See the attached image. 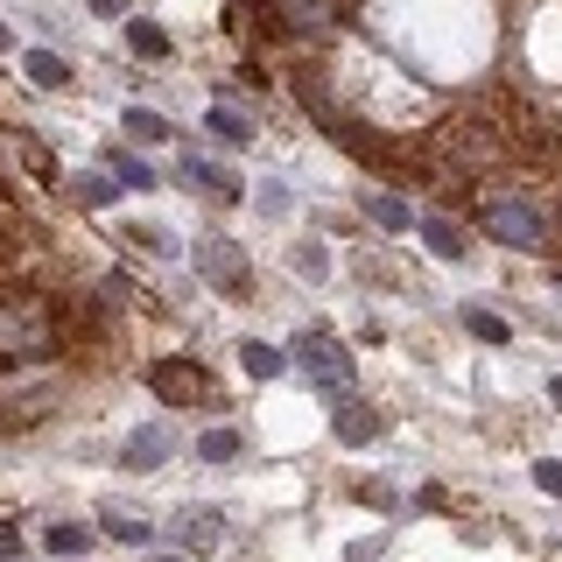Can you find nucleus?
I'll use <instances>...</instances> for the list:
<instances>
[{"instance_id": "29", "label": "nucleus", "mask_w": 562, "mask_h": 562, "mask_svg": "<svg viewBox=\"0 0 562 562\" xmlns=\"http://www.w3.org/2000/svg\"><path fill=\"white\" fill-rule=\"evenodd\" d=\"M14 562H22V555H14Z\"/></svg>"}, {"instance_id": "25", "label": "nucleus", "mask_w": 562, "mask_h": 562, "mask_svg": "<svg viewBox=\"0 0 562 562\" xmlns=\"http://www.w3.org/2000/svg\"><path fill=\"white\" fill-rule=\"evenodd\" d=\"M85 8H92V14H106V22H113V14H127V0H85Z\"/></svg>"}, {"instance_id": "21", "label": "nucleus", "mask_w": 562, "mask_h": 562, "mask_svg": "<svg viewBox=\"0 0 562 562\" xmlns=\"http://www.w3.org/2000/svg\"><path fill=\"white\" fill-rule=\"evenodd\" d=\"M120 120H127V135H135V141H169V120H162V113H148V106L120 113Z\"/></svg>"}, {"instance_id": "26", "label": "nucleus", "mask_w": 562, "mask_h": 562, "mask_svg": "<svg viewBox=\"0 0 562 562\" xmlns=\"http://www.w3.org/2000/svg\"><path fill=\"white\" fill-rule=\"evenodd\" d=\"M549 394H555V408H562V373H555V380H549Z\"/></svg>"}, {"instance_id": "27", "label": "nucleus", "mask_w": 562, "mask_h": 562, "mask_svg": "<svg viewBox=\"0 0 562 562\" xmlns=\"http://www.w3.org/2000/svg\"><path fill=\"white\" fill-rule=\"evenodd\" d=\"M8 42H14V36H8V22H0V50H8Z\"/></svg>"}, {"instance_id": "16", "label": "nucleus", "mask_w": 562, "mask_h": 562, "mask_svg": "<svg viewBox=\"0 0 562 562\" xmlns=\"http://www.w3.org/2000/svg\"><path fill=\"white\" fill-rule=\"evenodd\" d=\"M281 14H289V28H331V8L323 0H274Z\"/></svg>"}, {"instance_id": "5", "label": "nucleus", "mask_w": 562, "mask_h": 562, "mask_svg": "<svg viewBox=\"0 0 562 562\" xmlns=\"http://www.w3.org/2000/svg\"><path fill=\"white\" fill-rule=\"evenodd\" d=\"M197 268H204V281H212V289H232V295H246V254L232 240H197Z\"/></svg>"}, {"instance_id": "8", "label": "nucleus", "mask_w": 562, "mask_h": 562, "mask_svg": "<svg viewBox=\"0 0 562 562\" xmlns=\"http://www.w3.org/2000/svg\"><path fill=\"white\" fill-rule=\"evenodd\" d=\"M331 429H337V443H373L380 436V408H366V401H331Z\"/></svg>"}, {"instance_id": "13", "label": "nucleus", "mask_w": 562, "mask_h": 562, "mask_svg": "<svg viewBox=\"0 0 562 562\" xmlns=\"http://www.w3.org/2000/svg\"><path fill=\"white\" fill-rule=\"evenodd\" d=\"M416 226H422V240H429L436 260H464V232H457L450 218H416Z\"/></svg>"}, {"instance_id": "24", "label": "nucleus", "mask_w": 562, "mask_h": 562, "mask_svg": "<svg viewBox=\"0 0 562 562\" xmlns=\"http://www.w3.org/2000/svg\"><path fill=\"white\" fill-rule=\"evenodd\" d=\"M22 555V535H14V527H0V562H14Z\"/></svg>"}, {"instance_id": "10", "label": "nucleus", "mask_w": 562, "mask_h": 562, "mask_svg": "<svg viewBox=\"0 0 562 562\" xmlns=\"http://www.w3.org/2000/svg\"><path fill=\"white\" fill-rule=\"evenodd\" d=\"M127 50L148 56V64H162V56H169V28L148 22V14H135V22H127Z\"/></svg>"}, {"instance_id": "17", "label": "nucleus", "mask_w": 562, "mask_h": 562, "mask_svg": "<svg viewBox=\"0 0 562 562\" xmlns=\"http://www.w3.org/2000/svg\"><path fill=\"white\" fill-rule=\"evenodd\" d=\"M71 78V64L56 50H28V85H64Z\"/></svg>"}, {"instance_id": "15", "label": "nucleus", "mask_w": 562, "mask_h": 562, "mask_svg": "<svg viewBox=\"0 0 562 562\" xmlns=\"http://www.w3.org/2000/svg\"><path fill=\"white\" fill-rule=\"evenodd\" d=\"M246 443H240V429H204V443H197V457L204 464H232Z\"/></svg>"}, {"instance_id": "14", "label": "nucleus", "mask_w": 562, "mask_h": 562, "mask_svg": "<svg viewBox=\"0 0 562 562\" xmlns=\"http://www.w3.org/2000/svg\"><path fill=\"white\" fill-rule=\"evenodd\" d=\"M457 323H464V331L478 337V345H507V337H513V331H507V317H493V309H478V303H471Z\"/></svg>"}, {"instance_id": "9", "label": "nucleus", "mask_w": 562, "mask_h": 562, "mask_svg": "<svg viewBox=\"0 0 562 562\" xmlns=\"http://www.w3.org/2000/svg\"><path fill=\"white\" fill-rule=\"evenodd\" d=\"M359 212L373 218L380 232H408V226H416V212H408V197H394V190H366V197H359Z\"/></svg>"}, {"instance_id": "7", "label": "nucleus", "mask_w": 562, "mask_h": 562, "mask_svg": "<svg viewBox=\"0 0 562 562\" xmlns=\"http://www.w3.org/2000/svg\"><path fill=\"white\" fill-rule=\"evenodd\" d=\"M169 541H176V549H212V541H226V513H218V507L183 513V521L169 527Z\"/></svg>"}, {"instance_id": "4", "label": "nucleus", "mask_w": 562, "mask_h": 562, "mask_svg": "<svg viewBox=\"0 0 562 562\" xmlns=\"http://www.w3.org/2000/svg\"><path fill=\"white\" fill-rule=\"evenodd\" d=\"M148 387H155V394H169V401H212V373H204V366L197 359H162L155 366V373H148Z\"/></svg>"}, {"instance_id": "12", "label": "nucleus", "mask_w": 562, "mask_h": 562, "mask_svg": "<svg viewBox=\"0 0 562 562\" xmlns=\"http://www.w3.org/2000/svg\"><path fill=\"white\" fill-rule=\"evenodd\" d=\"M106 169H113V183H120V190H155V169H148L135 148H113Z\"/></svg>"}, {"instance_id": "22", "label": "nucleus", "mask_w": 562, "mask_h": 562, "mask_svg": "<svg viewBox=\"0 0 562 562\" xmlns=\"http://www.w3.org/2000/svg\"><path fill=\"white\" fill-rule=\"evenodd\" d=\"M106 535L135 549V541H148V521H127V513H106Z\"/></svg>"}, {"instance_id": "20", "label": "nucleus", "mask_w": 562, "mask_h": 562, "mask_svg": "<svg viewBox=\"0 0 562 562\" xmlns=\"http://www.w3.org/2000/svg\"><path fill=\"white\" fill-rule=\"evenodd\" d=\"M240 366H246V380H274L281 373V352L274 345H240Z\"/></svg>"}, {"instance_id": "28", "label": "nucleus", "mask_w": 562, "mask_h": 562, "mask_svg": "<svg viewBox=\"0 0 562 562\" xmlns=\"http://www.w3.org/2000/svg\"><path fill=\"white\" fill-rule=\"evenodd\" d=\"M162 562H183V555H162Z\"/></svg>"}, {"instance_id": "2", "label": "nucleus", "mask_w": 562, "mask_h": 562, "mask_svg": "<svg viewBox=\"0 0 562 562\" xmlns=\"http://www.w3.org/2000/svg\"><path fill=\"white\" fill-rule=\"evenodd\" d=\"M50 345V309L36 295H0V352H42Z\"/></svg>"}, {"instance_id": "19", "label": "nucleus", "mask_w": 562, "mask_h": 562, "mask_svg": "<svg viewBox=\"0 0 562 562\" xmlns=\"http://www.w3.org/2000/svg\"><path fill=\"white\" fill-rule=\"evenodd\" d=\"M212 135L232 141V148H246V141H254V120H240L232 106H212Z\"/></svg>"}, {"instance_id": "23", "label": "nucleus", "mask_w": 562, "mask_h": 562, "mask_svg": "<svg viewBox=\"0 0 562 562\" xmlns=\"http://www.w3.org/2000/svg\"><path fill=\"white\" fill-rule=\"evenodd\" d=\"M535 485H541L549 499H562V464H555V457H541V464H535Z\"/></svg>"}, {"instance_id": "18", "label": "nucleus", "mask_w": 562, "mask_h": 562, "mask_svg": "<svg viewBox=\"0 0 562 562\" xmlns=\"http://www.w3.org/2000/svg\"><path fill=\"white\" fill-rule=\"evenodd\" d=\"M85 549H92V527H78V521L50 527V555H85Z\"/></svg>"}, {"instance_id": "3", "label": "nucleus", "mask_w": 562, "mask_h": 562, "mask_svg": "<svg viewBox=\"0 0 562 562\" xmlns=\"http://www.w3.org/2000/svg\"><path fill=\"white\" fill-rule=\"evenodd\" d=\"M485 226H493V240L499 246H521V254H541V246H549V232H541V212H527V204H493V212H485Z\"/></svg>"}, {"instance_id": "11", "label": "nucleus", "mask_w": 562, "mask_h": 562, "mask_svg": "<svg viewBox=\"0 0 562 562\" xmlns=\"http://www.w3.org/2000/svg\"><path fill=\"white\" fill-rule=\"evenodd\" d=\"M183 183H197L204 197H240V176L218 169V162H183Z\"/></svg>"}, {"instance_id": "6", "label": "nucleus", "mask_w": 562, "mask_h": 562, "mask_svg": "<svg viewBox=\"0 0 562 562\" xmlns=\"http://www.w3.org/2000/svg\"><path fill=\"white\" fill-rule=\"evenodd\" d=\"M169 450H176V443H169V429H162V422H148V429H135V436H127L120 464H127V471H155V464H169Z\"/></svg>"}, {"instance_id": "1", "label": "nucleus", "mask_w": 562, "mask_h": 562, "mask_svg": "<svg viewBox=\"0 0 562 562\" xmlns=\"http://www.w3.org/2000/svg\"><path fill=\"white\" fill-rule=\"evenodd\" d=\"M295 366L317 380L323 401H345V394H352V352L337 345L331 331H303V337H295Z\"/></svg>"}]
</instances>
